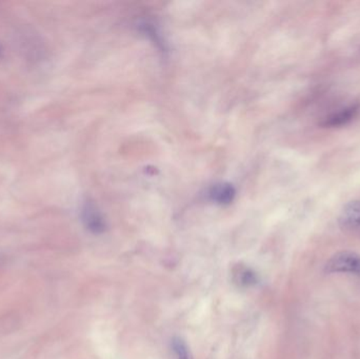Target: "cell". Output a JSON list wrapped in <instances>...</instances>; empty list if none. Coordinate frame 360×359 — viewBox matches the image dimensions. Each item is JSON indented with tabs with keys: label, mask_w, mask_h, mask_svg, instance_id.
<instances>
[{
	"label": "cell",
	"mask_w": 360,
	"mask_h": 359,
	"mask_svg": "<svg viewBox=\"0 0 360 359\" xmlns=\"http://www.w3.org/2000/svg\"><path fill=\"white\" fill-rule=\"evenodd\" d=\"M338 223L342 231L360 238V200H353L344 207Z\"/></svg>",
	"instance_id": "2"
},
{
	"label": "cell",
	"mask_w": 360,
	"mask_h": 359,
	"mask_svg": "<svg viewBox=\"0 0 360 359\" xmlns=\"http://www.w3.org/2000/svg\"><path fill=\"white\" fill-rule=\"evenodd\" d=\"M173 349H174V352L176 353L177 359H192L188 347H186V344L181 339H176L173 341Z\"/></svg>",
	"instance_id": "5"
},
{
	"label": "cell",
	"mask_w": 360,
	"mask_h": 359,
	"mask_svg": "<svg viewBox=\"0 0 360 359\" xmlns=\"http://www.w3.org/2000/svg\"><path fill=\"white\" fill-rule=\"evenodd\" d=\"M325 272L328 274L344 273L360 276V255L350 251L336 253L326 263Z\"/></svg>",
	"instance_id": "1"
},
{
	"label": "cell",
	"mask_w": 360,
	"mask_h": 359,
	"mask_svg": "<svg viewBox=\"0 0 360 359\" xmlns=\"http://www.w3.org/2000/svg\"><path fill=\"white\" fill-rule=\"evenodd\" d=\"M82 219L89 230L94 232V233H99L103 230V221L101 217L99 216L98 213L96 212L93 206L86 204L82 210Z\"/></svg>",
	"instance_id": "4"
},
{
	"label": "cell",
	"mask_w": 360,
	"mask_h": 359,
	"mask_svg": "<svg viewBox=\"0 0 360 359\" xmlns=\"http://www.w3.org/2000/svg\"><path fill=\"white\" fill-rule=\"evenodd\" d=\"M359 103H353L323 118L321 126L323 128H340V126H346L359 115Z\"/></svg>",
	"instance_id": "3"
},
{
	"label": "cell",
	"mask_w": 360,
	"mask_h": 359,
	"mask_svg": "<svg viewBox=\"0 0 360 359\" xmlns=\"http://www.w3.org/2000/svg\"><path fill=\"white\" fill-rule=\"evenodd\" d=\"M0 54H1V50H0Z\"/></svg>",
	"instance_id": "6"
}]
</instances>
